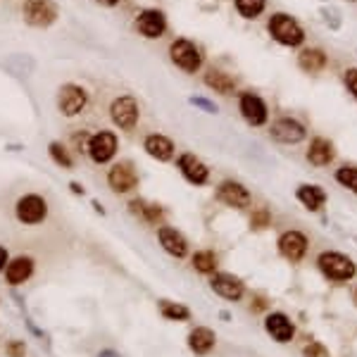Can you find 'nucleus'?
I'll return each instance as SVG.
<instances>
[{"mask_svg": "<svg viewBox=\"0 0 357 357\" xmlns=\"http://www.w3.org/2000/svg\"><path fill=\"white\" fill-rule=\"evenodd\" d=\"M236 10L241 17L246 19H255L262 15L264 10V0H236Z\"/></svg>", "mask_w": 357, "mask_h": 357, "instance_id": "c85d7f7f", "label": "nucleus"}, {"mask_svg": "<svg viewBox=\"0 0 357 357\" xmlns=\"http://www.w3.org/2000/svg\"><path fill=\"white\" fill-rule=\"evenodd\" d=\"M145 153L153 155V158L160 162H167L174 155V143L167 136H162V134H150V136L145 138Z\"/></svg>", "mask_w": 357, "mask_h": 357, "instance_id": "6ab92c4d", "label": "nucleus"}, {"mask_svg": "<svg viewBox=\"0 0 357 357\" xmlns=\"http://www.w3.org/2000/svg\"><path fill=\"white\" fill-rule=\"evenodd\" d=\"M110 117L112 122L117 124L119 129L124 131H131L134 127L138 124V105L131 95H122L110 105Z\"/></svg>", "mask_w": 357, "mask_h": 357, "instance_id": "20e7f679", "label": "nucleus"}, {"mask_svg": "<svg viewBox=\"0 0 357 357\" xmlns=\"http://www.w3.org/2000/svg\"><path fill=\"white\" fill-rule=\"evenodd\" d=\"M345 86H348V91L357 98V69H350V72L345 74Z\"/></svg>", "mask_w": 357, "mask_h": 357, "instance_id": "f704fd0d", "label": "nucleus"}, {"mask_svg": "<svg viewBox=\"0 0 357 357\" xmlns=\"http://www.w3.org/2000/svg\"><path fill=\"white\" fill-rule=\"evenodd\" d=\"M305 357H327V350H324L322 345L312 343L310 348H305Z\"/></svg>", "mask_w": 357, "mask_h": 357, "instance_id": "c9c22d12", "label": "nucleus"}, {"mask_svg": "<svg viewBox=\"0 0 357 357\" xmlns=\"http://www.w3.org/2000/svg\"><path fill=\"white\" fill-rule=\"evenodd\" d=\"M160 312H162V317L176 319V322H183V319L191 317V310H188L186 305H178V302H167V300L160 302Z\"/></svg>", "mask_w": 357, "mask_h": 357, "instance_id": "cd10ccee", "label": "nucleus"}, {"mask_svg": "<svg viewBox=\"0 0 357 357\" xmlns=\"http://www.w3.org/2000/svg\"><path fill=\"white\" fill-rule=\"evenodd\" d=\"M279 250L284 257H289L291 262H298V259L305 257L307 253V236L300 234V231H286L279 238Z\"/></svg>", "mask_w": 357, "mask_h": 357, "instance_id": "f8f14e48", "label": "nucleus"}, {"mask_svg": "<svg viewBox=\"0 0 357 357\" xmlns=\"http://www.w3.org/2000/svg\"><path fill=\"white\" fill-rule=\"evenodd\" d=\"M272 138L279 140V143H291V145L300 143V140L305 138V127H302L300 122H295V119L284 117V119H279V122H274Z\"/></svg>", "mask_w": 357, "mask_h": 357, "instance_id": "4468645a", "label": "nucleus"}, {"mask_svg": "<svg viewBox=\"0 0 357 357\" xmlns=\"http://www.w3.org/2000/svg\"><path fill=\"white\" fill-rule=\"evenodd\" d=\"M158 238H160V246L165 248V250L170 253V255L186 257L188 243H186V238H183L181 231L172 229V226H162V229L158 231Z\"/></svg>", "mask_w": 357, "mask_h": 357, "instance_id": "2eb2a0df", "label": "nucleus"}, {"mask_svg": "<svg viewBox=\"0 0 357 357\" xmlns=\"http://www.w3.org/2000/svg\"><path fill=\"white\" fill-rule=\"evenodd\" d=\"M48 153H51V158L55 160L60 167H64V170H69V167L74 165L72 158H69V155H67V150H64L60 143H51V148H48Z\"/></svg>", "mask_w": 357, "mask_h": 357, "instance_id": "7c9ffc66", "label": "nucleus"}, {"mask_svg": "<svg viewBox=\"0 0 357 357\" xmlns=\"http://www.w3.org/2000/svg\"><path fill=\"white\" fill-rule=\"evenodd\" d=\"M5 264H8V250H5V248H0V269H3Z\"/></svg>", "mask_w": 357, "mask_h": 357, "instance_id": "e433bc0d", "label": "nucleus"}, {"mask_svg": "<svg viewBox=\"0 0 357 357\" xmlns=\"http://www.w3.org/2000/svg\"><path fill=\"white\" fill-rule=\"evenodd\" d=\"M136 170L131 167V162H119L110 170V174H107V183H110V188L115 193H127L131 191L134 186H136Z\"/></svg>", "mask_w": 357, "mask_h": 357, "instance_id": "1a4fd4ad", "label": "nucleus"}, {"mask_svg": "<svg viewBox=\"0 0 357 357\" xmlns=\"http://www.w3.org/2000/svg\"><path fill=\"white\" fill-rule=\"evenodd\" d=\"M217 198L224 205H229V208H236V210H243V208H248V205H250V191H248V188H243L241 183H236V181L219 183Z\"/></svg>", "mask_w": 357, "mask_h": 357, "instance_id": "9b49d317", "label": "nucleus"}, {"mask_svg": "<svg viewBox=\"0 0 357 357\" xmlns=\"http://www.w3.org/2000/svg\"><path fill=\"white\" fill-rule=\"evenodd\" d=\"M307 160L312 162L315 167H324L333 160V145L331 140L327 138H315L310 143V150H307Z\"/></svg>", "mask_w": 357, "mask_h": 357, "instance_id": "412c9836", "label": "nucleus"}, {"mask_svg": "<svg viewBox=\"0 0 357 357\" xmlns=\"http://www.w3.org/2000/svg\"><path fill=\"white\" fill-rule=\"evenodd\" d=\"M336 181L340 186H345L357 193V167H340L336 172Z\"/></svg>", "mask_w": 357, "mask_h": 357, "instance_id": "c756f323", "label": "nucleus"}, {"mask_svg": "<svg viewBox=\"0 0 357 357\" xmlns=\"http://www.w3.org/2000/svg\"><path fill=\"white\" fill-rule=\"evenodd\" d=\"M188 345H191V350H193V353H198V355L210 353V350L214 348V333L210 331V329H205V327L193 329L191 336H188Z\"/></svg>", "mask_w": 357, "mask_h": 357, "instance_id": "4be33fe9", "label": "nucleus"}, {"mask_svg": "<svg viewBox=\"0 0 357 357\" xmlns=\"http://www.w3.org/2000/svg\"><path fill=\"white\" fill-rule=\"evenodd\" d=\"M267 331H269V336H272L274 340H279V343H289L295 333V327L286 315L274 312V315L267 317Z\"/></svg>", "mask_w": 357, "mask_h": 357, "instance_id": "a211bd4d", "label": "nucleus"}, {"mask_svg": "<svg viewBox=\"0 0 357 357\" xmlns=\"http://www.w3.org/2000/svg\"><path fill=\"white\" fill-rule=\"evenodd\" d=\"M136 29L145 39H160L167 29V19L160 10H145L136 17Z\"/></svg>", "mask_w": 357, "mask_h": 357, "instance_id": "9d476101", "label": "nucleus"}, {"mask_svg": "<svg viewBox=\"0 0 357 357\" xmlns=\"http://www.w3.org/2000/svg\"><path fill=\"white\" fill-rule=\"evenodd\" d=\"M208 86H212L214 91H219V93H231L234 91V79L226 77L224 72H219V69H212V72H208Z\"/></svg>", "mask_w": 357, "mask_h": 357, "instance_id": "a878e982", "label": "nucleus"}, {"mask_svg": "<svg viewBox=\"0 0 357 357\" xmlns=\"http://www.w3.org/2000/svg\"><path fill=\"white\" fill-rule=\"evenodd\" d=\"M298 62H300V67L305 69V72L315 74V72H319V69L327 67V55H324L322 51H317V48H307V51L300 53Z\"/></svg>", "mask_w": 357, "mask_h": 357, "instance_id": "b1692460", "label": "nucleus"}, {"mask_svg": "<svg viewBox=\"0 0 357 357\" xmlns=\"http://www.w3.org/2000/svg\"><path fill=\"white\" fill-rule=\"evenodd\" d=\"M193 267H196V272L200 274H212L214 269H217V257H214V253L200 250L193 255Z\"/></svg>", "mask_w": 357, "mask_h": 357, "instance_id": "bb28decb", "label": "nucleus"}, {"mask_svg": "<svg viewBox=\"0 0 357 357\" xmlns=\"http://www.w3.org/2000/svg\"><path fill=\"white\" fill-rule=\"evenodd\" d=\"M57 19V8L53 0H24V21L29 26L46 29Z\"/></svg>", "mask_w": 357, "mask_h": 357, "instance_id": "7ed1b4c3", "label": "nucleus"}, {"mask_svg": "<svg viewBox=\"0 0 357 357\" xmlns=\"http://www.w3.org/2000/svg\"><path fill=\"white\" fill-rule=\"evenodd\" d=\"M298 200H300L307 210L317 212V210L327 203V193H324L319 186H300L298 188Z\"/></svg>", "mask_w": 357, "mask_h": 357, "instance_id": "5701e85b", "label": "nucleus"}, {"mask_svg": "<svg viewBox=\"0 0 357 357\" xmlns=\"http://www.w3.org/2000/svg\"><path fill=\"white\" fill-rule=\"evenodd\" d=\"M117 153V136L110 131H100L95 136H91L89 140V155L93 158L98 165H105L112 155Z\"/></svg>", "mask_w": 357, "mask_h": 357, "instance_id": "6e6552de", "label": "nucleus"}, {"mask_svg": "<svg viewBox=\"0 0 357 357\" xmlns=\"http://www.w3.org/2000/svg\"><path fill=\"white\" fill-rule=\"evenodd\" d=\"M178 170L183 172V176H186L188 181L196 183V186H203V183L208 181V176H210L208 167H205L203 162H200L196 155H191V153L181 155V160H178Z\"/></svg>", "mask_w": 357, "mask_h": 357, "instance_id": "f3484780", "label": "nucleus"}, {"mask_svg": "<svg viewBox=\"0 0 357 357\" xmlns=\"http://www.w3.org/2000/svg\"><path fill=\"white\" fill-rule=\"evenodd\" d=\"M250 224H253V229H259V226H267V224H269V212H264V210H259V212L253 214Z\"/></svg>", "mask_w": 357, "mask_h": 357, "instance_id": "72a5a7b5", "label": "nucleus"}, {"mask_svg": "<svg viewBox=\"0 0 357 357\" xmlns=\"http://www.w3.org/2000/svg\"><path fill=\"white\" fill-rule=\"evenodd\" d=\"M31 274H34V259L17 257L8 264V274H5V279H8L10 286H19V284H24Z\"/></svg>", "mask_w": 357, "mask_h": 357, "instance_id": "aec40b11", "label": "nucleus"}, {"mask_svg": "<svg viewBox=\"0 0 357 357\" xmlns=\"http://www.w3.org/2000/svg\"><path fill=\"white\" fill-rule=\"evenodd\" d=\"M170 55L178 64V67L183 69V72H198L200 62H203V57H200V51H198L196 46H193L191 41H186V39H176L174 43H172Z\"/></svg>", "mask_w": 357, "mask_h": 357, "instance_id": "423d86ee", "label": "nucleus"}, {"mask_svg": "<svg viewBox=\"0 0 357 357\" xmlns=\"http://www.w3.org/2000/svg\"><path fill=\"white\" fill-rule=\"evenodd\" d=\"M355 293H357V291H355Z\"/></svg>", "mask_w": 357, "mask_h": 357, "instance_id": "a19ab883", "label": "nucleus"}, {"mask_svg": "<svg viewBox=\"0 0 357 357\" xmlns=\"http://www.w3.org/2000/svg\"><path fill=\"white\" fill-rule=\"evenodd\" d=\"M69 188H72L74 193H84V188H81L79 183H69Z\"/></svg>", "mask_w": 357, "mask_h": 357, "instance_id": "ea45409f", "label": "nucleus"}, {"mask_svg": "<svg viewBox=\"0 0 357 357\" xmlns=\"http://www.w3.org/2000/svg\"><path fill=\"white\" fill-rule=\"evenodd\" d=\"M129 210L148 221H158V219H162V214H165V210H162L160 205H150V203H145V200H131V203H129Z\"/></svg>", "mask_w": 357, "mask_h": 357, "instance_id": "393cba45", "label": "nucleus"}, {"mask_svg": "<svg viewBox=\"0 0 357 357\" xmlns=\"http://www.w3.org/2000/svg\"><path fill=\"white\" fill-rule=\"evenodd\" d=\"M57 105H60V110H62V115H67V117L79 115V112L86 107V91L74 84L62 86V89H60V95H57Z\"/></svg>", "mask_w": 357, "mask_h": 357, "instance_id": "0eeeda50", "label": "nucleus"}, {"mask_svg": "<svg viewBox=\"0 0 357 357\" xmlns=\"http://www.w3.org/2000/svg\"><path fill=\"white\" fill-rule=\"evenodd\" d=\"M15 212H17V219L21 224H41L48 214V205L39 193H29L17 203Z\"/></svg>", "mask_w": 357, "mask_h": 357, "instance_id": "39448f33", "label": "nucleus"}, {"mask_svg": "<svg viewBox=\"0 0 357 357\" xmlns=\"http://www.w3.org/2000/svg\"><path fill=\"white\" fill-rule=\"evenodd\" d=\"M100 5H105V8H112V5H117L119 0H98Z\"/></svg>", "mask_w": 357, "mask_h": 357, "instance_id": "58836bf2", "label": "nucleus"}, {"mask_svg": "<svg viewBox=\"0 0 357 357\" xmlns=\"http://www.w3.org/2000/svg\"><path fill=\"white\" fill-rule=\"evenodd\" d=\"M98 357H119V355L115 353V350H100Z\"/></svg>", "mask_w": 357, "mask_h": 357, "instance_id": "4c0bfd02", "label": "nucleus"}, {"mask_svg": "<svg viewBox=\"0 0 357 357\" xmlns=\"http://www.w3.org/2000/svg\"><path fill=\"white\" fill-rule=\"evenodd\" d=\"M212 289L219 298H226V300H241L243 298V284L241 279L231 277V274H214L212 277Z\"/></svg>", "mask_w": 357, "mask_h": 357, "instance_id": "dca6fc26", "label": "nucleus"}, {"mask_svg": "<svg viewBox=\"0 0 357 357\" xmlns=\"http://www.w3.org/2000/svg\"><path fill=\"white\" fill-rule=\"evenodd\" d=\"M24 350H26V345L21 343V340H10L8 343V355L10 357H24Z\"/></svg>", "mask_w": 357, "mask_h": 357, "instance_id": "2f4dec72", "label": "nucleus"}, {"mask_svg": "<svg viewBox=\"0 0 357 357\" xmlns=\"http://www.w3.org/2000/svg\"><path fill=\"white\" fill-rule=\"evenodd\" d=\"M319 269L331 281H350L357 272L353 259L340 255V253H322L319 255Z\"/></svg>", "mask_w": 357, "mask_h": 357, "instance_id": "f03ea898", "label": "nucleus"}, {"mask_svg": "<svg viewBox=\"0 0 357 357\" xmlns=\"http://www.w3.org/2000/svg\"><path fill=\"white\" fill-rule=\"evenodd\" d=\"M241 115L250 127H262L267 122V105L255 93H243L241 95Z\"/></svg>", "mask_w": 357, "mask_h": 357, "instance_id": "ddd939ff", "label": "nucleus"}, {"mask_svg": "<svg viewBox=\"0 0 357 357\" xmlns=\"http://www.w3.org/2000/svg\"><path fill=\"white\" fill-rule=\"evenodd\" d=\"M269 34H272V39L281 43V46H300V43L305 41V31L298 26V21L281 12L269 19Z\"/></svg>", "mask_w": 357, "mask_h": 357, "instance_id": "f257e3e1", "label": "nucleus"}, {"mask_svg": "<svg viewBox=\"0 0 357 357\" xmlns=\"http://www.w3.org/2000/svg\"><path fill=\"white\" fill-rule=\"evenodd\" d=\"M191 105H196L200 107V110H205V112H217V105H212L210 100H205V98H200V95H196V98H191Z\"/></svg>", "mask_w": 357, "mask_h": 357, "instance_id": "473e14b6", "label": "nucleus"}]
</instances>
